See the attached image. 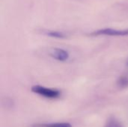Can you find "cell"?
Returning <instances> with one entry per match:
<instances>
[{
	"label": "cell",
	"instance_id": "cell-7",
	"mask_svg": "<svg viewBox=\"0 0 128 127\" xmlns=\"http://www.w3.org/2000/svg\"><path fill=\"white\" fill-rule=\"evenodd\" d=\"M46 35L52 37H55V38H64L66 36L64 33L60 32V31H50L46 33Z\"/></svg>",
	"mask_w": 128,
	"mask_h": 127
},
{
	"label": "cell",
	"instance_id": "cell-5",
	"mask_svg": "<svg viewBox=\"0 0 128 127\" xmlns=\"http://www.w3.org/2000/svg\"><path fill=\"white\" fill-rule=\"evenodd\" d=\"M32 127H72V125L69 123H52L35 124Z\"/></svg>",
	"mask_w": 128,
	"mask_h": 127
},
{
	"label": "cell",
	"instance_id": "cell-6",
	"mask_svg": "<svg viewBox=\"0 0 128 127\" xmlns=\"http://www.w3.org/2000/svg\"><path fill=\"white\" fill-rule=\"evenodd\" d=\"M104 127H124V126L117 118L115 117H110L107 120Z\"/></svg>",
	"mask_w": 128,
	"mask_h": 127
},
{
	"label": "cell",
	"instance_id": "cell-8",
	"mask_svg": "<svg viewBox=\"0 0 128 127\" xmlns=\"http://www.w3.org/2000/svg\"><path fill=\"white\" fill-rule=\"evenodd\" d=\"M126 65H127V67H128V59L127 60V62H126Z\"/></svg>",
	"mask_w": 128,
	"mask_h": 127
},
{
	"label": "cell",
	"instance_id": "cell-4",
	"mask_svg": "<svg viewBox=\"0 0 128 127\" xmlns=\"http://www.w3.org/2000/svg\"><path fill=\"white\" fill-rule=\"evenodd\" d=\"M117 85L120 89H125L128 88V71L118 77L117 80Z\"/></svg>",
	"mask_w": 128,
	"mask_h": 127
},
{
	"label": "cell",
	"instance_id": "cell-2",
	"mask_svg": "<svg viewBox=\"0 0 128 127\" xmlns=\"http://www.w3.org/2000/svg\"><path fill=\"white\" fill-rule=\"evenodd\" d=\"M91 36L99 35H109V36H127L128 35V29L127 30H117L113 28H104L95 31L90 34Z\"/></svg>",
	"mask_w": 128,
	"mask_h": 127
},
{
	"label": "cell",
	"instance_id": "cell-1",
	"mask_svg": "<svg viewBox=\"0 0 128 127\" xmlns=\"http://www.w3.org/2000/svg\"><path fill=\"white\" fill-rule=\"evenodd\" d=\"M31 91L33 93L39 94L44 97L49 99H56L58 98L61 96V91L58 89L48 88L41 85H34L32 87Z\"/></svg>",
	"mask_w": 128,
	"mask_h": 127
},
{
	"label": "cell",
	"instance_id": "cell-3",
	"mask_svg": "<svg viewBox=\"0 0 128 127\" xmlns=\"http://www.w3.org/2000/svg\"><path fill=\"white\" fill-rule=\"evenodd\" d=\"M50 55L59 61H64L69 58V53L62 49L54 48L50 52Z\"/></svg>",
	"mask_w": 128,
	"mask_h": 127
}]
</instances>
